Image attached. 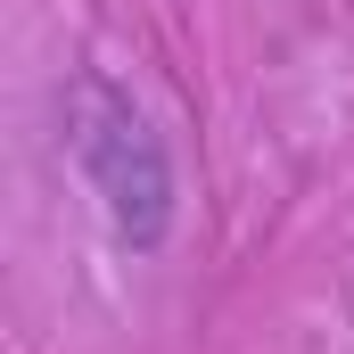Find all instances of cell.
<instances>
[{"label":"cell","instance_id":"obj_1","mask_svg":"<svg viewBox=\"0 0 354 354\" xmlns=\"http://www.w3.org/2000/svg\"><path fill=\"white\" fill-rule=\"evenodd\" d=\"M66 157H75V174L91 181L107 231H115L132 256H157V248L174 239V214H181L174 149H165L157 115L115 83V75H75V83H66Z\"/></svg>","mask_w":354,"mask_h":354}]
</instances>
